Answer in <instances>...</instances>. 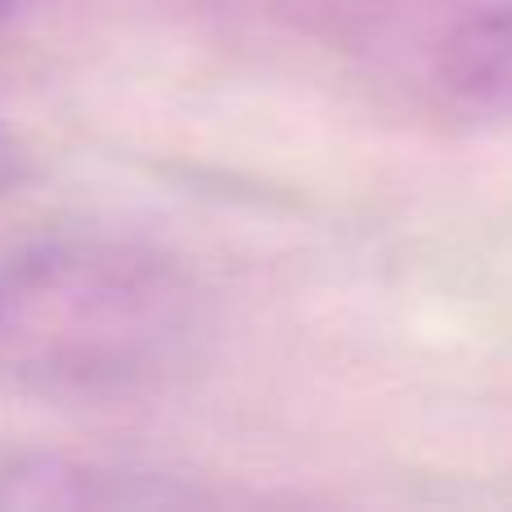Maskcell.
Returning a JSON list of instances; mask_svg holds the SVG:
<instances>
[{
	"label": "cell",
	"instance_id": "1",
	"mask_svg": "<svg viewBox=\"0 0 512 512\" xmlns=\"http://www.w3.org/2000/svg\"><path fill=\"white\" fill-rule=\"evenodd\" d=\"M203 292L167 252L54 234L0 261V373L54 400H135L198 351Z\"/></svg>",
	"mask_w": 512,
	"mask_h": 512
},
{
	"label": "cell",
	"instance_id": "2",
	"mask_svg": "<svg viewBox=\"0 0 512 512\" xmlns=\"http://www.w3.org/2000/svg\"><path fill=\"white\" fill-rule=\"evenodd\" d=\"M189 490L162 486L140 472H99L77 463H0V504L5 508H113V504H189Z\"/></svg>",
	"mask_w": 512,
	"mask_h": 512
},
{
	"label": "cell",
	"instance_id": "3",
	"mask_svg": "<svg viewBox=\"0 0 512 512\" xmlns=\"http://www.w3.org/2000/svg\"><path fill=\"white\" fill-rule=\"evenodd\" d=\"M436 77L463 104L512 113V5L463 18L441 41Z\"/></svg>",
	"mask_w": 512,
	"mask_h": 512
},
{
	"label": "cell",
	"instance_id": "4",
	"mask_svg": "<svg viewBox=\"0 0 512 512\" xmlns=\"http://www.w3.org/2000/svg\"><path fill=\"white\" fill-rule=\"evenodd\" d=\"M18 176H23V149H18V140L0 126V194H5Z\"/></svg>",
	"mask_w": 512,
	"mask_h": 512
},
{
	"label": "cell",
	"instance_id": "5",
	"mask_svg": "<svg viewBox=\"0 0 512 512\" xmlns=\"http://www.w3.org/2000/svg\"><path fill=\"white\" fill-rule=\"evenodd\" d=\"M18 5H23V0H0V23H5V18H9V14H14V9H18Z\"/></svg>",
	"mask_w": 512,
	"mask_h": 512
}]
</instances>
